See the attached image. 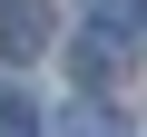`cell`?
Segmentation results:
<instances>
[{"instance_id": "1", "label": "cell", "mask_w": 147, "mask_h": 137, "mask_svg": "<svg viewBox=\"0 0 147 137\" xmlns=\"http://www.w3.org/2000/svg\"><path fill=\"white\" fill-rule=\"evenodd\" d=\"M59 39V10L49 0H0V59H39Z\"/></svg>"}, {"instance_id": "2", "label": "cell", "mask_w": 147, "mask_h": 137, "mask_svg": "<svg viewBox=\"0 0 147 137\" xmlns=\"http://www.w3.org/2000/svg\"><path fill=\"white\" fill-rule=\"evenodd\" d=\"M69 68H79V88H108V79H118V39H108V30H88L79 49H69Z\"/></svg>"}, {"instance_id": "3", "label": "cell", "mask_w": 147, "mask_h": 137, "mask_svg": "<svg viewBox=\"0 0 147 137\" xmlns=\"http://www.w3.org/2000/svg\"><path fill=\"white\" fill-rule=\"evenodd\" d=\"M0 137H39V108H30L20 88H0Z\"/></svg>"}, {"instance_id": "4", "label": "cell", "mask_w": 147, "mask_h": 137, "mask_svg": "<svg viewBox=\"0 0 147 137\" xmlns=\"http://www.w3.org/2000/svg\"><path fill=\"white\" fill-rule=\"evenodd\" d=\"M59 137H108V118L98 108H59Z\"/></svg>"}]
</instances>
